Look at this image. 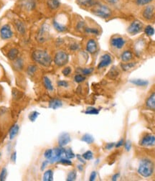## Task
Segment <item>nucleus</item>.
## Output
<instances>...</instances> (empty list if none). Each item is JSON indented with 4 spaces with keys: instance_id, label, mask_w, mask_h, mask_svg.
I'll return each mask as SVG.
<instances>
[{
    "instance_id": "864d4df0",
    "label": "nucleus",
    "mask_w": 155,
    "mask_h": 181,
    "mask_svg": "<svg viewBox=\"0 0 155 181\" xmlns=\"http://www.w3.org/2000/svg\"><path fill=\"white\" fill-rule=\"evenodd\" d=\"M78 47H79V46H78V44L73 43L72 45H70V49L71 50V51H76V50L78 49Z\"/></svg>"
},
{
    "instance_id": "a18cd8bd",
    "label": "nucleus",
    "mask_w": 155,
    "mask_h": 181,
    "mask_svg": "<svg viewBox=\"0 0 155 181\" xmlns=\"http://www.w3.org/2000/svg\"><path fill=\"white\" fill-rule=\"evenodd\" d=\"M60 163L63 164V165H72V162L70 160V159L68 158H61L60 159Z\"/></svg>"
},
{
    "instance_id": "412c9836",
    "label": "nucleus",
    "mask_w": 155,
    "mask_h": 181,
    "mask_svg": "<svg viewBox=\"0 0 155 181\" xmlns=\"http://www.w3.org/2000/svg\"><path fill=\"white\" fill-rule=\"evenodd\" d=\"M62 106H63V103L59 99H52L49 102V108L52 109H57L58 108H61Z\"/></svg>"
},
{
    "instance_id": "de8ad7c7",
    "label": "nucleus",
    "mask_w": 155,
    "mask_h": 181,
    "mask_svg": "<svg viewBox=\"0 0 155 181\" xmlns=\"http://www.w3.org/2000/svg\"><path fill=\"white\" fill-rule=\"evenodd\" d=\"M71 71H72V70H71L70 67H66L62 71V73H63V74L65 76H68L70 74Z\"/></svg>"
},
{
    "instance_id": "49530a36",
    "label": "nucleus",
    "mask_w": 155,
    "mask_h": 181,
    "mask_svg": "<svg viewBox=\"0 0 155 181\" xmlns=\"http://www.w3.org/2000/svg\"><path fill=\"white\" fill-rule=\"evenodd\" d=\"M85 23L83 22H79L77 24V26H76V29L79 31L85 30Z\"/></svg>"
},
{
    "instance_id": "bf43d9fd",
    "label": "nucleus",
    "mask_w": 155,
    "mask_h": 181,
    "mask_svg": "<svg viewBox=\"0 0 155 181\" xmlns=\"http://www.w3.org/2000/svg\"><path fill=\"white\" fill-rule=\"evenodd\" d=\"M76 156H77L78 159H79L80 163H83V164H85V161L84 160V158H83V157H82V158H81V156H80V154H77V155H76Z\"/></svg>"
},
{
    "instance_id": "6e6d98bb",
    "label": "nucleus",
    "mask_w": 155,
    "mask_h": 181,
    "mask_svg": "<svg viewBox=\"0 0 155 181\" xmlns=\"http://www.w3.org/2000/svg\"><path fill=\"white\" fill-rule=\"evenodd\" d=\"M114 145H115V143H109V144H107L106 146V149H109H109H111L114 147Z\"/></svg>"
},
{
    "instance_id": "f3484780",
    "label": "nucleus",
    "mask_w": 155,
    "mask_h": 181,
    "mask_svg": "<svg viewBox=\"0 0 155 181\" xmlns=\"http://www.w3.org/2000/svg\"><path fill=\"white\" fill-rule=\"evenodd\" d=\"M146 106L147 108L150 109H155V92L152 93V94L149 96L146 101Z\"/></svg>"
},
{
    "instance_id": "f257e3e1",
    "label": "nucleus",
    "mask_w": 155,
    "mask_h": 181,
    "mask_svg": "<svg viewBox=\"0 0 155 181\" xmlns=\"http://www.w3.org/2000/svg\"><path fill=\"white\" fill-rule=\"evenodd\" d=\"M33 61L44 67H49L52 63V58L49 53L43 50H37L32 53Z\"/></svg>"
},
{
    "instance_id": "8fccbe9b",
    "label": "nucleus",
    "mask_w": 155,
    "mask_h": 181,
    "mask_svg": "<svg viewBox=\"0 0 155 181\" xmlns=\"http://www.w3.org/2000/svg\"><path fill=\"white\" fill-rule=\"evenodd\" d=\"M111 5H117L119 2V0H106Z\"/></svg>"
},
{
    "instance_id": "37998d69",
    "label": "nucleus",
    "mask_w": 155,
    "mask_h": 181,
    "mask_svg": "<svg viewBox=\"0 0 155 181\" xmlns=\"http://www.w3.org/2000/svg\"><path fill=\"white\" fill-rule=\"evenodd\" d=\"M99 113V111L95 108H89L85 111V114H98Z\"/></svg>"
},
{
    "instance_id": "f8f14e48",
    "label": "nucleus",
    "mask_w": 155,
    "mask_h": 181,
    "mask_svg": "<svg viewBox=\"0 0 155 181\" xmlns=\"http://www.w3.org/2000/svg\"><path fill=\"white\" fill-rule=\"evenodd\" d=\"M112 63V58L109 54H104L101 57V60L98 65V68H103L110 65Z\"/></svg>"
},
{
    "instance_id": "09e8293b",
    "label": "nucleus",
    "mask_w": 155,
    "mask_h": 181,
    "mask_svg": "<svg viewBox=\"0 0 155 181\" xmlns=\"http://www.w3.org/2000/svg\"><path fill=\"white\" fill-rule=\"evenodd\" d=\"M58 86L60 87H65L67 88L68 86V83L66 81H58Z\"/></svg>"
},
{
    "instance_id": "a19ab883",
    "label": "nucleus",
    "mask_w": 155,
    "mask_h": 181,
    "mask_svg": "<svg viewBox=\"0 0 155 181\" xmlns=\"http://www.w3.org/2000/svg\"><path fill=\"white\" fill-rule=\"evenodd\" d=\"M7 175V171L6 168H2V170L0 173V181L5 180Z\"/></svg>"
},
{
    "instance_id": "052dcab7",
    "label": "nucleus",
    "mask_w": 155,
    "mask_h": 181,
    "mask_svg": "<svg viewBox=\"0 0 155 181\" xmlns=\"http://www.w3.org/2000/svg\"><path fill=\"white\" fill-rule=\"evenodd\" d=\"M119 176H120V174L119 173H116L115 174V175H114L113 177H112V180H114V181L117 180V179L119 178Z\"/></svg>"
},
{
    "instance_id": "6e6552de",
    "label": "nucleus",
    "mask_w": 155,
    "mask_h": 181,
    "mask_svg": "<svg viewBox=\"0 0 155 181\" xmlns=\"http://www.w3.org/2000/svg\"><path fill=\"white\" fill-rule=\"evenodd\" d=\"M0 36L3 40H9L13 36V32L10 26L9 25H4L0 29Z\"/></svg>"
},
{
    "instance_id": "ddd939ff",
    "label": "nucleus",
    "mask_w": 155,
    "mask_h": 181,
    "mask_svg": "<svg viewBox=\"0 0 155 181\" xmlns=\"http://www.w3.org/2000/svg\"><path fill=\"white\" fill-rule=\"evenodd\" d=\"M20 5L27 11H32L36 6L35 0H20Z\"/></svg>"
},
{
    "instance_id": "393cba45",
    "label": "nucleus",
    "mask_w": 155,
    "mask_h": 181,
    "mask_svg": "<svg viewBox=\"0 0 155 181\" xmlns=\"http://www.w3.org/2000/svg\"><path fill=\"white\" fill-rule=\"evenodd\" d=\"M42 180L44 181H52L53 180V172L52 170H48L45 172Z\"/></svg>"
},
{
    "instance_id": "3c124183",
    "label": "nucleus",
    "mask_w": 155,
    "mask_h": 181,
    "mask_svg": "<svg viewBox=\"0 0 155 181\" xmlns=\"http://www.w3.org/2000/svg\"><path fill=\"white\" fill-rule=\"evenodd\" d=\"M132 148V143L130 141H127L125 143V149L126 151H129Z\"/></svg>"
},
{
    "instance_id": "7ed1b4c3",
    "label": "nucleus",
    "mask_w": 155,
    "mask_h": 181,
    "mask_svg": "<svg viewBox=\"0 0 155 181\" xmlns=\"http://www.w3.org/2000/svg\"><path fill=\"white\" fill-rule=\"evenodd\" d=\"M92 12L95 15L103 19L109 18L112 15V10L110 7L103 4L96 3L93 7Z\"/></svg>"
},
{
    "instance_id": "f03ea898",
    "label": "nucleus",
    "mask_w": 155,
    "mask_h": 181,
    "mask_svg": "<svg viewBox=\"0 0 155 181\" xmlns=\"http://www.w3.org/2000/svg\"><path fill=\"white\" fill-rule=\"evenodd\" d=\"M154 166L153 163L148 159H144L140 162L138 173L144 178H149L154 173Z\"/></svg>"
},
{
    "instance_id": "13d9d810",
    "label": "nucleus",
    "mask_w": 155,
    "mask_h": 181,
    "mask_svg": "<svg viewBox=\"0 0 155 181\" xmlns=\"http://www.w3.org/2000/svg\"><path fill=\"white\" fill-rule=\"evenodd\" d=\"M16 158H17V152H14L13 153H12V156H11V159L14 162V163H15Z\"/></svg>"
},
{
    "instance_id": "680f3d73",
    "label": "nucleus",
    "mask_w": 155,
    "mask_h": 181,
    "mask_svg": "<svg viewBox=\"0 0 155 181\" xmlns=\"http://www.w3.org/2000/svg\"><path fill=\"white\" fill-rule=\"evenodd\" d=\"M78 170H79L80 171H82L83 170V168L82 165H78Z\"/></svg>"
},
{
    "instance_id": "2f4dec72",
    "label": "nucleus",
    "mask_w": 155,
    "mask_h": 181,
    "mask_svg": "<svg viewBox=\"0 0 155 181\" xmlns=\"http://www.w3.org/2000/svg\"><path fill=\"white\" fill-rule=\"evenodd\" d=\"M84 31L86 33H89V34H93V35H96L99 34V30L96 29V28L85 27Z\"/></svg>"
},
{
    "instance_id": "4468645a",
    "label": "nucleus",
    "mask_w": 155,
    "mask_h": 181,
    "mask_svg": "<svg viewBox=\"0 0 155 181\" xmlns=\"http://www.w3.org/2000/svg\"><path fill=\"white\" fill-rule=\"evenodd\" d=\"M70 142V136L68 133H62L59 136L58 144L60 147H64Z\"/></svg>"
},
{
    "instance_id": "20e7f679",
    "label": "nucleus",
    "mask_w": 155,
    "mask_h": 181,
    "mask_svg": "<svg viewBox=\"0 0 155 181\" xmlns=\"http://www.w3.org/2000/svg\"><path fill=\"white\" fill-rule=\"evenodd\" d=\"M69 60V56L65 51H61L55 55L54 63L58 67H62L68 63Z\"/></svg>"
},
{
    "instance_id": "603ef678",
    "label": "nucleus",
    "mask_w": 155,
    "mask_h": 181,
    "mask_svg": "<svg viewBox=\"0 0 155 181\" xmlns=\"http://www.w3.org/2000/svg\"><path fill=\"white\" fill-rule=\"evenodd\" d=\"M96 175H97L96 172H95V171H94V172H92L91 174H90V179H89V180L90 181H94V180H95V179H96Z\"/></svg>"
},
{
    "instance_id": "4d7b16f0",
    "label": "nucleus",
    "mask_w": 155,
    "mask_h": 181,
    "mask_svg": "<svg viewBox=\"0 0 155 181\" xmlns=\"http://www.w3.org/2000/svg\"><path fill=\"white\" fill-rule=\"evenodd\" d=\"M48 163H49L48 160H45V162H43V163H42V167H41V170H45V168H46V166H47V164H48Z\"/></svg>"
},
{
    "instance_id": "c03bdc74",
    "label": "nucleus",
    "mask_w": 155,
    "mask_h": 181,
    "mask_svg": "<svg viewBox=\"0 0 155 181\" xmlns=\"http://www.w3.org/2000/svg\"><path fill=\"white\" fill-rule=\"evenodd\" d=\"M15 67L17 69H21L23 67V61L21 58H17L15 63Z\"/></svg>"
},
{
    "instance_id": "e433bc0d",
    "label": "nucleus",
    "mask_w": 155,
    "mask_h": 181,
    "mask_svg": "<svg viewBox=\"0 0 155 181\" xmlns=\"http://www.w3.org/2000/svg\"><path fill=\"white\" fill-rule=\"evenodd\" d=\"M74 80H75V81L76 83H82L85 80V76H83V74H77L75 76V77H74Z\"/></svg>"
},
{
    "instance_id": "f704fd0d",
    "label": "nucleus",
    "mask_w": 155,
    "mask_h": 181,
    "mask_svg": "<svg viewBox=\"0 0 155 181\" xmlns=\"http://www.w3.org/2000/svg\"><path fill=\"white\" fill-rule=\"evenodd\" d=\"M37 71V67L36 66L31 65L27 68V72L28 73V74L32 76V75H34Z\"/></svg>"
},
{
    "instance_id": "c9c22d12",
    "label": "nucleus",
    "mask_w": 155,
    "mask_h": 181,
    "mask_svg": "<svg viewBox=\"0 0 155 181\" xmlns=\"http://www.w3.org/2000/svg\"><path fill=\"white\" fill-rule=\"evenodd\" d=\"M82 157L85 160H90L94 158V154H93V152L91 151H87L83 154Z\"/></svg>"
},
{
    "instance_id": "4c0bfd02",
    "label": "nucleus",
    "mask_w": 155,
    "mask_h": 181,
    "mask_svg": "<svg viewBox=\"0 0 155 181\" xmlns=\"http://www.w3.org/2000/svg\"><path fill=\"white\" fill-rule=\"evenodd\" d=\"M152 1H153V0H135L136 4L139 6L147 5V4L151 3Z\"/></svg>"
},
{
    "instance_id": "a878e982",
    "label": "nucleus",
    "mask_w": 155,
    "mask_h": 181,
    "mask_svg": "<svg viewBox=\"0 0 155 181\" xmlns=\"http://www.w3.org/2000/svg\"><path fill=\"white\" fill-rule=\"evenodd\" d=\"M131 83L137 86H147L149 84V82H148L147 81L142 79H133L131 81Z\"/></svg>"
},
{
    "instance_id": "a211bd4d",
    "label": "nucleus",
    "mask_w": 155,
    "mask_h": 181,
    "mask_svg": "<svg viewBox=\"0 0 155 181\" xmlns=\"http://www.w3.org/2000/svg\"><path fill=\"white\" fill-rule=\"evenodd\" d=\"M133 56L132 52L130 51H125L121 55V61L123 62H125V63H127V62L132 61L133 59Z\"/></svg>"
},
{
    "instance_id": "6ab92c4d",
    "label": "nucleus",
    "mask_w": 155,
    "mask_h": 181,
    "mask_svg": "<svg viewBox=\"0 0 155 181\" xmlns=\"http://www.w3.org/2000/svg\"><path fill=\"white\" fill-rule=\"evenodd\" d=\"M47 5L51 10H56L61 7V2L59 0H47Z\"/></svg>"
},
{
    "instance_id": "b1692460",
    "label": "nucleus",
    "mask_w": 155,
    "mask_h": 181,
    "mask_svg": "<svg viewBox=\"0 0 155 181\" xmlns=\"http://www.w3.org/2000/svg\"><path fill=\"white\" fill-rule=\"evenodd\" d=\"M16 25V28L17 30L20 34H25V26L24 25V23L22 22H21L20 20H17L15 23Z\"/></svg>"
},
{
    "instance_id": "58836bf2",
    "label": "nucleus",
    "mask_w": 155,
    "mask_h": 181,
    "mask_svg": "<svg viewBox=\"0 0 155 181\" xmlns=\"http://www.w3.org/2000/svg\"><path fill=\"white\" fill-rule=\"evenodd\" d=\"M80 71L83 76H89L90 74H91L93 71H94V68H81Z\"/></svg>"
},
{
    "instance_id": "bb28decb",
    "label": "nucleus",
    "mask_w": 155,
    "mask_h": 181,
    "mask_svg": "<svg viewBox=\"0 0 155 181\" xmlns=\"http://www.w3.org/2000/svg\"><path fill=\"white\" fill-rule=\"evenodd\" d=\"M19 132V126L18 125H14L11 128L10 131H9V139H13L15 137V136L17 135Z\"/></svg>"
},
{
    "instance_id": "1a4fd4ad",
    "label": "nucleus",
    "mask_w": 155,
    "mask_h": 181,
    "mask_svg": "<svg viewBox=\"0 0 155 181\" xmlns=\"http://www.w3.org/2000/svg\"><path fill=\"white\" fill-rule=\"evenodd\" d=\"M140 144L143 147H152L155 145V136L152 135H147L144 136L141 140Z\"/></svg>"
},
{
    "instance_id": "423d86ee",
    "label": "nucleus",
    "mask_w": 155,
    "mask_h": 181,
    "mask_svg": "<svg viewBox=\"0 0 155 181\" xmlns=\"http://www.w3.org/2000/svg\"><path fill=\"white\" fill-rule=\"evenodd\" d=\"M143 29V24L139 20H134L128 26L127 31L129 34L134 35L139 33Z\"/></svg>"
},
{
    "instance_id": "39448f33",
    "label": "nucleus",
    "mask_w": 155,
    "mask_h": 181,
    "mask_svg": "<svg viewBox=\"0 0 155 181\" xmlns=\"http://www.w3.org/2000/svg\"><path fill=\"white\" fill-rule=\"evenodd\" d=\"M49 36V28L48 26L46 25H43L40 28L39 31H38L36 40L38 42L40 43H43L47 40Z\"/></svg>"
},
{
    "instance_id": "9b49d317",
    "label": "nucleus",
    "mask_w": 155,
    "mask_h": 181,
    "mask_svg": "<svg viewBox=\"0 0 155 181\" xmlns=\"http://www.w3.org/2000/svg\"><path fill=\"white\" fill-rule=\"evenodd\" d=\"M125 43V40L122 37H115L111 40V46L118 50H121V48H123Z\"/></svg>"
},
{
    "instance_id": "7c9ffc66",
    "label": "nucleus",
    "mask_w": 155,
    "mask_h": 181,
    "mask_svg": "<svg viewBox=\"0 0 155 181\" xmlns=\"http://www.w3.org/2000/svg\"><path fill=\"white\" fill-rule=\"evenodd\" d=\"M119 73L117 70V68L115 67H113L111 69V71H109L108 75L109 77L111 78H116L119 76Z\"/></svg>"
},
{
    "instance_id": "0eeeda50",
    "label": "nucleus",
    "mask_w": 155,
    "mask_h": 181,
    "mask_svg": "<svg viewBox=\"0 0 155 181\" xmlns=\"http://www.w3.org/2000/svg\"><path fill=\"white\" fill-rule=\"evenodd\" d=\"M64 153H65V149H63V147L55 148L53 149V152H52V158L48 160L49 163L52 164L56 163V162H59Z\"/></svg>"
},
{
    "instance_id": "c85d7f7f",
    "label": "nucleus",
    "mask_w": 155,
    "mask_h": 181,
    "mask_svg": "<svg viewBox=\"0 0 155 181\" xmlns=\"http://www.w3.org/2000/svg\"><path fill=\"white\" fill-rule=\"evenodd\" d=\"M136 65V63H124L121 64V68H122L123 71H129L130 69H132Z\"/></svg>"
},
{
    "instance_id": "dca6fc26",
    "label": "nucleus",
    "mask_w": 155,
    "mask_h": 181,
    "mask_svg": "<svg viewBox=\"0 0 155 181\" xmlns=\"http://www.w3.org/2000/svg\"><path fill=\"white\" fill-rule=\"evenodd\" d=\"M78 5L84 7H93L97 2L95 0H76Z\"/></svg>"
},
{
    "instance_id": "9d476101",
    "label": "nucleus",
    "mask_w": 155,
    "mask_h": 181,
    "mask_svg": "<svg viewBox=\"0 0 155 181\" xmlns=\"http://www.w3.org/2000/svg\"><path fill=\"white\" fill-rule=\"evenodd\" d=\"M154 14V6L147 5L142 11V17L145 20H150L153 18Z\"/></svg>"
},
{
    "instance_id": "5701e85b",
    "label": "nucleus",
    "mask_w": 155,
    "mask_h": 181,
    "mask_svg": "<svg viewBox=\"0 0 155 181\" xmlns=\"http://www.w3.org/2000/svg\"><path fill=\"white\" fill-rule=\"evenodd\" d=\"M43 83H44L45 87L46 88L47 90H50V91L53 90V85H52L51 80L48 77L45 76V77L43 78Z\"/></svg>"
},
{
    "instance_id": "72a5a7b5",
    "label": "nucleus",
    "mask_w": 155,
    "mask_h": 181,
    "mask_svg": "<svg viewBox=\"0 0 155 181\" xmlns=\"http://www.w3.org/2000/svg\"><path fill=\"white\" fill-rule=\"evenodd\" d=\"M76 177H77V173H76L75 170H73L68 173V177H67V180L73 181L76 179Z\"/></svg>"
},
{
    "instance_id": "2eb2a0df",
    "label": "nucleus",
    "mask_w": 155,
    "mask_h": 181,
    "mask_svg": "<svg viewBox=\"0 0 155 181\" xmlns=\"http://www.w3.org/2000/svg\"><path fill=\"white\" fill-rule=\"evenodd\" d=\"M98 45L94 39H90L86 44V51L90 54H94L97 52Z\"/></svg>"
},
{
    "instance_id": "e2e57ef3",
    "label": "nucleus",
    "mask_w": 155,
    "mask_h": 181,
    "mask_svg": "<svg viewBox=\"0 0 155 181\" xmlns=\"http://www.w3.org/2000/svg\"><path fill=\"white\" fill-rule=\"evenodd\" d=\"M0 156H1V154H0Z\"/></svg>"
},
{
    "instance_id": "5fc2aeb1",
    "label": "nucleus",
    "mask_w": 155,
    "mask_h": 181,
    "mask_svg": "<svg viewBox=\"0 0 155 181\" xmlns=\"http://www.w3.org/2000/svg\"><path fill=\"white\" fill-rule=\"evenodd\" d=\"M124 144V139H121L119 140L117 143L116 144V147H117V148H119V147H120L122 146Z\"/></svg>"
},
{
    "instance_id": "79ce46f5",
    "label": "nucleus",
    "mask_w": 155,
    "mask_h": 181,
    "mask_svg": "<svg viewBox=\"0 0 155 181\" xmlns=\"http://www.w3.org/2000/svg\"><path fill=\"white\" fill-rule=\"evenodd\" d=\"M52 152H53V149H47V150L45 152L44 156H45V158L47 159V160H49V159L52 158Z\"/></svg>"
},
{
    "instance_id": "473e14b6",
    "label": "nucleus",
    "mask_w": 155,
    "mask_h": 181,
    "mask_svg": "<svg viewBox=\"0 0 155 181\" xmlns=\"http://www.w3.org/2000/svg\"><path fill=\"white\" fill-rule=\"evenodd\" d=\"M64 154H65V158L68 159H73L75 157V154L73 153V150L70 148L65 149V153H64Z\"/></svg>"
},
{
    "instance_id": "c756f323",
    "label": "nucleus",
    "mask_w": 155,
    "mask_h": 181,
    "mask_svg": "<svg viewBox=\"0 0 155 181\" xmlns=\"http://www.w3.org/2000/svg\"><path fill=\"white\" fill-rule=\"evenodd\" d=\"M144 32L148 36H152V35H154L155 30L154 29V27L151 25H147L144 29Z\"/></svg>"
},
{
    "instance_id": "ea45409f",
    "label": "nucleus",
    "mask_w": 155,
    "mask_h": 181,
    "mask_svg": "<svg viewBox=\"0 0 155 181\" xmlns=\"http://www.w3.org/2000/svg\"><path fill=\"white\" fill-rule=\"evenodd\" d=\"M39 113L37 112V111H32V112H31L29 114V120L31 121H35V120H37V118L38 117V116H39Z\"/></svg>"
},
{
    "instance_id": "aec40b11",
    "label": "nucleus",
    "mask_w": 155,
    "mask_h": 181,
    "mask_svg": "<svg viewBox=\"0 0 155 181\" xmlns=\"http://www.w3.org/2000/svg\"><path fill=\"white\" fill-rule=\"evenodd\" d=\"M52 25H53V27L55 29H56L58 32H65V31L68 30V28L65 25H63V24L60 23L59 22H58L57 20H53V22H52Z\"/></svg>"
},
{
    "instance_id": "cd10ccee",
    "label": "nucleus",
    "mask_w": 155,
    "mask_h": 181,
    "mask_svg": "<svg viewBox=\"0 0 155 181\" xmlns=\"http://www.w3.org/2000/svg\"><path fill=\"white\" fill-rule=\"evenodd\" d=\"M81 140L83 142H85L87 144H92L94 142V138L92 135L89 134H85L81 138Z\"/></svg>"
},
{
    "instance_id": "4be33fe9",
    "label": "nucleus",
    "mask_w": 155,
    "mask_h": 181,
    "mask_svg": "<svg viewBox=\"0 0 155 181\" xmlns=\"http://www.w3.org/2000/svg\"><path fill=\"white\" fill-rule=\"evenodd\" d=\"M19 55V51L16 48H12L10 51L8 52L7 57L9 60L11 61H15L17 58V56Z\"/></svg>"
}]
</instances>
